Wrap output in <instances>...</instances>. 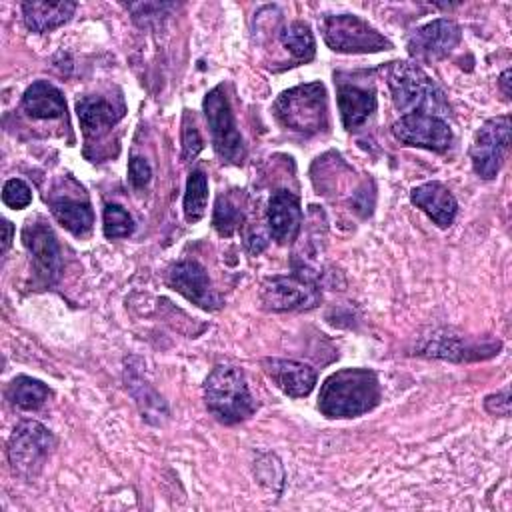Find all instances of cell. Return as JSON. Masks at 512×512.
Here are the masks:
<instances>
[{
    "instance_id": "f1b7e54d",
    "label": "cell",
    "mask_w": 512,
    "mask_h": 512,
    "mask_svg": "<svg viewBox=\"0 0 512 512\" xmlns=\"http://www.w3.org/2000/svg\"><path fill=\"white\" fill-rule=\"evenodd\" d=\"M152 170L142 156H132L128 162V178L134 188H144L150 182Z\"/></svg>"
},
{
    "instance_id": "9a60e30c",
    "label": "cell",
    "mask_w": 512,
    "mask_h": 512,
    "mask_svg": "<svg viewBox=\"0 0 512 512\" xmlns=\"http://www.w3.org/2000/svg\"><path fill=\"white\" fill-rule=\"evenodd\" d=\"M302 224V208L298 196L288 190H276L268 200V230L270 236L280 242H292Z\"/></svg>"
},
{
    "instance_id": "603a6c76",
    "label": "cell",
    "mask_w": 512,
    "mask_h": 512,
    "mask_svg": "<svg viewBox=\"0 0 512 512\" xmlns=\"http://www.w3.org/2000/svg\"><path fill=\"white\" fill-rule=\"evenodd\" d=\"M280 42L296 60H304V62L312 60L316 50L310 26L300 20L290 22L280 30Z\"/></svg>"
},
{
    "instance_id": "44dd1931",
    "label": "cell",
    "mask_w": 512,
    "mask_h": 512,
    "mask_svg": "<svg viewBox=\"0 0 512 512\" xmlns=\"http://www.w3.org/2000/svg\"><path fill=\"white\" fill-rule=\"evenodd\" d=\"M22 108L32 118H60L66 114V100L56 86L46 80H38L26 88L22 96Z\"/></svg>"
},
{
    "instance_id": "cb8c5ba5",
    "label": "cell",
    "mask_w": 512,
    "mask_h": 512,
    "mask_svg": "<svg viewBox=\"0 0 512 512\" xmlns=\"http://www.w3.org/2000/svg\"><path fill=\"white\" fill-rule=\"evenodd\" d=\"M208 204V178L204 170L196 168L188 174L186 192H184V216L188 222H198Z\"/></svg>"
},
{
    "instance_id": "9c48e42d",
    "label": "cell",
    "mask_w": 512,
    "mask_h": 512,
    "mask_svg": "<svg viewBox=\"0 0 512 512\" xmlns=\"http://www.w3.org/2000/svg\"><path fill=\"white\" fill-rule=\"evenodd\" d=\"M392 134L406 146L444 152L452 144L450 124L432 114H404L392 124Z\"/></svg>"
},
{
    "instance_id": "5b68a950",
    "label": "cell",
    "mask_w": 512,
    "mask_h": 512,
    "mask_svg": "<svg viewBox=\"0 0 512 512\" xmlns=\"http://www.w3.org/2000/svg\"><path fill=\"white\" fill-rule=\"evenodd\" d=\"M320 32L334 52L366 54L392 50V42L356 14H326L320 22Z\"/></svg>"
},
{
    "instance_id": "7c38bea8",
    "label": "cell",
    "mask_w": 512,
    "mask_h": 512,
    "mask_svg": "<svg viewBox=\"0 0 512 512\" xmlns=\"http://www.w3.org/2000/svg\"><path fill=\"white\" fill-rule=\"evenodd\" d=\"M260 298L270 310H302L318 302V288L304 276H272L264 280Z\"/></svg>"
},
{
    "instance_id": "ba28073f",
    "label": "cell",
    "mask_w": 512,
    "mask_h": 512,
    "mask_svg": "<svg viewBox=\"0 0 512 512\" xmlns=\"http://www.w3.org/2000/svg\"><path fill=\"white\" fill-rule=\"evenodd\" d=\"M54 446V436L38 422H20L8 442V458L20 474H32L40 468Z\"/></svg>"
},
{
    "instance_id": "8992f818",
    "label": "cell",
    "mask_w": 512,
    "mask_h": 512,
    "mask_svg": "<svg viewBox=\"0 0 512 512\" xmlns=\"http://www.w3.org/2000/svg\"><path fill=\"white\" fill-rule=\"evenodd\" d=\"M206 122L212 136V146L222 162L228 164H242L246 156L244 140L240 136V130L236 126L228 96L224 92V86L212 88L202 102Z\"/></svg>"
},
{
    "instance_id": "4dcf8cb0",
    "label": "cell",
    "mask_w": 512,
    "mask_h": 512,
    "mask_svg": "<svg viewBox=\"0 0 512 512\" xmlns=\"http://www.w3.org/2000/svg\"><path fill=\"white\" fill-rule=\"evenodd\" d=\"M508 78H510V70H506L502 76H500V86L504 90L506 96H510V88H508Z\"/></svg>"
},
{
    "instance_id": "3957f363",
    "label": "cell",
    "mask_w": 512,
    "mask_h": 512,
    "mask_svg": "<svg viewBox=\"0 0 512 512\" xmlns=\"http://www.w3.org/2000/svg\"><path fill=\"white\" fill-rule=\"evenodd\" d=\"M208 410L224 424H236L256 410L244 372L230 364H218L204 382Z\"/></svg>"
},
{
    "instance_id": "7402d4cb",
    "label": "cell",
    "mask_w": 512,
    "mask_h": 512,
    "mask_svg": "<svg viewBox=\"0 0 512 512\" xmlns=\"http://www.w3.org/2000/svg\"><path fill=\"white\" fill-rule=\"evenodd\" d=\"M48 386L30 376H16L8 386V398L22 410H36L48 400Z\"/></svg>"
},
{
    "instance_id": "8fae6325",
    "label": "cell",
    "mask_w": 512,
    "mask_h": 512,
    "mask_svg": "<svg viewBox=\"0 0 512 512\" xmlns=\"http://www.w3.org/2000/svg\"><path fill=\"white\" fill-rule=\"evenodd\" d=\"M460 26L454 20L438 18L416 28L408 38L410 56L426 62L446 58L460 42Z\"/></svg>"
},
{
    "instance_id": "52a82bcc",
    "label": "cell",
    "mask_w": 512,
    "mask_h": 512,
    "mask_svg": "<svg viewBox=\"0 0 512 512\" xmlns=\"http://www.w3.org/2000/svg\"><path fill=\"white\" fill-rule=\"evenodd\" d=\"M508 144H510V118L498 116V118L486 120L482 128L476 132L474 144L470 148V160H472L474 172L484 180L494 178L504 162Z\"/></svg>"
},
{
    "instance_id": "83f0119b",
    "label": "cell",
    "mask_w": 512,
    "mask_h": 512,
    "mask_svg": "<svg viewBox=\"0 0 512 512\" xmlns=\"http://www.w3.org/2000/svg\"><path fill=\"white\" fill-rule=\"evenodd\" d=\"M202 138L194 126V120L190 122V116L184 114V122H182V158L188 162L192 158L198 156V152L202 150Z\"/></svg>"
},
{
    "instance_id": "d4e9b609",
    "label": "cell",
    "mask_w": 512,
    "mask_h": 512,
    "mask_svg": "<svg viewBox=\"0 0 512 512\" xmlns=\"http://www.w3.org/2000/svg\"><path fill=\"white\" fill-rule=\"evenodd\" d=\"M242 222V208L232 194H220L214 206L212 226L220 236H232Z\"/></svg>"
},
{
    "instance_id": "4316f807",
    "label": "cell",
    "mask_w": 512,
    "mask_h": 512,
    "mask_svg": "<svg viewBox=\"0 0 512 512\" xmlns=\"http://www.w3.org/2000/svg\"><path fill=\"white\" fill-rule=\"evenodd\" d=\"M2 202L14 210L26 208L32 202V192L30 186L20 180V178H10L6 180L4 188H2Z\"/></svg>"
},
{
    "instance_id": "f546056e",
    "label": "cell",
    "mask_w": 512,
    "mask_h": 512,
    "mask_svg": "<svg viewBox=\"0 0 512 512\" xmlns=\"http://www.w3.org/2000/svg\"><path fill=\"white\" fill-rule=\"evenodd\" d=\"M2 230H4V236H2V254H4V252L10 248L12 234H14V226H12V222L2 220Z\"/></svg>"
},
{
    "instance_id": "5bb4252c",
    "label": "cell",
    "mask_w": 512,
    "mask_h": 512,
    "mask_svg": "<svg viewBox=\"0 0 512 512\" xmlns=\"http://www.w3.org/2000/svg\"><path fill=\"white\" fill-rule=\"evenodd\" d=\"M262 368L268 374V378L286 396H292V398L308 396L316 384L314 368L304 362L284 360V358H266L262 360Z\"/></svg>"
},
{
    "instance_id": "2e32d148",
    "label": "cell",
    "mask_w": 512,
    "mask_h": 512,
    "mask_svg": "<svg viewBox=\"0 0 512 512\" xmlns=\"http://www.w3.org/2000/svg\"><path fill=\"white\" fill-rule=\"evenodd\" d=\"M410 202L420 208L434 224L446 228L454 222L458 202L442 182H424L410 192Z\"/></svg>"
},
{
    "instance_id": "4fadbf2b",
    "label": "cell",
    "mask_w": 512,
    "mask_h": 512,
    "mask_svg": "<svg viewBox=\"0 0 512 512\" xmlns=\"http://www.w3.org/2000/svg\"><path fill=\"white\" fill-rule=\"evenodd\" d=\"M166 282L172 290L182 294L192 304L204 308V310H218L220 308V296L214 292L210 278L206 270L194 262V260H182L170 266L166 274Z\"/></svg>"
},
{
    "instance_id": "d6986e66",
    "label": "cell",
    "mask_w": 512,
    "mask_h": 512,
    "mask_svg": "<svg viewBox=\"0 0 512 512\" xmlns=\"http://www.w3.org/2000/svg\"><path fill=\"white\" fill-rule=\"evenodd\" d=\"M76 114L86 136L102 134L112 128L124 114V108H116L114 102L102 96H82L76 102Z\"/></svg>"
},
{
    "instance_id": "484cf974",
    "label": "cell",
    "mask_w": 512,
    "mask_h": 512,
    "mask_svg": "<svg viewBox=\"0 0 512 512\" xmlns=\"http://www.w3.org/2000/svg\"><path fill=\"white\" fill-rule=\"evenodd\" d=\"M102 228L106 238H126L134 230V220L120 204H106Z\"/></svg>"
},
{
    "instance_id": "ac0fdd59",
    "label": "cell",
    "mask_w": 512,
    "mask_h": 512,
    "mask_svg": "<svg viewBox=\"0 0 512 512\" xmlns=\"http://www.w3.org/2000/svg\"><path fill=\"white\" fill-rule=\"evenodd\" d=\"M50 212L58 224H62L74 236H86L92 230L94 214L88 200L82 196H70L62 192H54L50 196Z\"/></svg>"
},
{
    "instance_id": "7a4b0ae2",
    "label": "cell",
    "mask_w": 512,
    "mask_h": 512,
    "mask_svg": "<svg viewBox=\"0 0 512 512\" xmlns=\"http://www.w3.org/2000/svg\"><path fill=\"white\" fill-rule=\"evenodd\" d=\"M388 86L398 112L432 114L444 118L448 104L434 80L412 62H396L388 72Z\"/></svg>"
},
{
    "instance_id": "e0dca14e",
    "label": "cell",
    "mask_w": 512,
    "mask_h": 512,
    "mask_svg": "<svg viewBox=\"0 0 512 512\" xmlns=\"http://www.w3.org/2000/svg\"><path fill=\"white\" fill-rule=\"evenodd\" d=\"M336 100L346 130L360 128L376 110V92L372 86L366 88L358 84L340 82Z\"/></svg>"
},
{
    "instance_id": "ffe728a7",
    "label": "cell",
    "mask_w": 512,
    "mask_h": 512,
    "mask_svg": "<svg viewBox=\"0 0 512 512\" xmlns=\"http://www.w3.org/2000/svg\"><path fill=\"white\" fill-rule=\"evenodd\" d=\"M74 10H76V4L68 2V0H62V2H40V0L22 2L24 24L32 32H50V30L62 26L64 22H68L72 18Z\"/></svg>"
},
{
    "instance_id": "30bf717a",
    "label": "cell",
    "mask_w": 512,
    "mask_h": 512,
    "mask_svg": "<svg viewBox=\"0 0 512 512\" xmlns=\"http://www.w3.org/2000/svg\"><path fill=\"white\" fill-rule=\"evenodd\" d=\"M22 242L32 256L38 278L46 284H54L62 272V254L50 226L42 220H30L22 230Z\"/></svg>"
},
{
    "instance_id": "277c9868",
    "label": "cell",
    "mask_w": 512,
    "mask_h": 512,
    "mask_svg": "<svg viewBox=\"0 0 512 512\" xmlns=\"http://www.w3.org/2000/svg\"><path fill=\"white\" fill-rule=\"evenodd\" d=\"M274 116L292 132L304 136L318 134L328 124L324 84L308 82L284 90L274 102Z\"/></svg>"
},
{
    "instance_id": "6da1fadb",
    "label": "cell",
    "mask_w": 512,
    "mask_h": 512,
    "mask_svg": "<svg viewBox=\"0 0 512 512\" xmlns=\"http://www.w3.org/2000/svg\"><path fill=\"white\" fill-rule=\"evenodd\" d=\"M380 402V382L368 368H342L320 386L318 410L326 418H356Z\"/></svg>"
}]
</instances>
